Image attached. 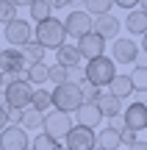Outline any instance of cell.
<instances>
[{
	"instance_id": "9c48e42d",
	"label": "cell",
	"mask_w": 147,
	"mask_h": 150,
	"mask_svg": "<svg viewBox=\"0 0 147 150\" xmlns=\"http://www.w3.org/2000/svg\"><path fill=\"white\" fill-rule=\"evenodd\" d=\"M92 17L86 14V11H70L67 14V20H64V31H67V36H75V39H81V36H86V33H92Z\"/></svg>"
},
{
	"instance_id": "484cf974",
	"label": "cell",
	"mask_w": 147,
	"mask_h": 150,
	"mask_svg": "<svg viewBox=\"0 0 147 150\" xmlns=\"http://www.w3.org/2000/svg\"><path fill=\"white\" fill-rule=\"evenodd\" d=\"M42 120H44V114H39V111H33V108H25L22 111V125L20 128L25 131H36V128H42Z\"/></svg>"
},
{
	"instance_id": "ba28073f",
	"label": "cell",
	"mask_w": 147,
	"mask_h": 150,
	"mask_svg": "<svg viewBox=\"0 0 147 150\" xmlns=\"http://www.w3.org/2000/svg\"><path fill=\"white\" fill-rule=\"evenodd\" d=\"M28 147H31V139L22 128L8 125L0 131V150H28Z\"/></svg>"
},
{
	"instance_id": "ffe728a7",
	"label": "cell",
	"mask_w": 147,
	"mask_h": 150,
	"mask_svg": "<svg viewBox=\"0 0 147 150\" xmlns=\"http://www.w3.org/2000/svg\"><path fill=\"white\" fill-rule=\"evenodd\" d=\"M47 75H50V67H47V64H28V70H25V83L42 86V83H47Z\"/></svg>"
},
{
	"instance_id": "44dd1931",
	"label": "cell",
	"mask_w": 147,
	"mask_h": 150,
	"mask_svg": "<svg viewBox=\"0 0 147 150\" xmlns=\"http://www.w3.org/2000/svg\"><path fill=\"white\" fill-rule=\"evenodd\" d=\"M20 53H22V59H25V64H44V53H47V50L31 39L25 47H20Z\"/></svg>"
},
{
	"instance_id": "d4e9b609",
	"label": "cell",
	"mask_w": 147,
	"mask_h": 150,
	"mask_svg": "<svg viewBox=\"0 0 147 150\" xmlns=\"http://www.w3.org/2000/svg\"><path fill=\"white\" fill-rule=\"evenodd\" d=\"M86 14L92 17H103V14H111V8H114V0H86Z\"/></svg>"
},
{
	"instance_id": "7bdbcfd3",
	"label": "cell",
	"mask_w": 147,
	"mask_h": 150,
	"mask_svg": "<svg viewBox=\"0 0 147 150\" xmlns=\"http://www.w3.org/2000/svg\"><path fill=\"white\" fill-rule=\"evenodd\" d=\"M28 150H31V147H28Z\"/></svg>"
},
{
	"instance_id": "4fadbf2b",
	"label": "cell",
	"mask_w": 147,
	"mask_h": 150,
	"mask_svg": "<svg viewBox=\"0 0 147 150\" xmlns=\"http://www.w3.org/2000/svg\"><path fill=\"white\" fill-rule=\"evenodd\" d=\"M67 150H94L97 145V139H94V131H86V128H72L70 134H67Z\"/></svg>"
},
{
	"instance_id": "4dcf8cb0",
	"label": "cell",
	"mask_w": 147,
	"mask_h": 150,
	"mask_svg": "<svg viewBox=\"0 0 147 150\" xmlns=\"http://www.w3.org/2000/svg\"><path fill=\"white\" fill-rule=\"evenodd\" d=\"M6 117H8V125H17V128L22 125V111L17 108H6Z\"/></svg>"
},
{
	"instance_id": "f546056e",
	"label": "cell",
	"mask_w": 147,
	"mask_h": 150,
	"mask_svg": "<svg viewBox=\"0 0 147 150\" xmlns=\"http://www.w3.org/2000/svg\"><path fill=\"white\" fill-rule=\"evenodd\" d=\"M47 81H53L56 86H64L67 83V70H64V67H58V64H53V67H50Z\"/></svg>"
},
{
	"instance_id": "7a4b0ae2",
	"label": "cell",
	"mask_w": 147,
	"mask_h": 150,
	"mask_svg": "<svg viewBox=\"0 0 147 150\" xmlns=\"http://www.w3.org/2000/svg\"><path fill=\"white\" fill-rule=\"evenodd\" d=\"M83 72H86V81H89L92 86L103 89V86H108L111 81H114V75H117V64L108 59V56H100V59L86 61Z\"/></svg>"
},
{
	"instance_id": "8d00e7d4",
	"label": "cell",
	"mask_w": 147,
	"mask_h": 150,
	"mask_svg": "<svg viewBox=\"0 0 147 150\" xmlns=\"http://www.w3.org/2000/svg\"><path fill=\"white\" fill-rule=\"evenodd\" d=\"M139 50H142V53L147 56V33H144V36H142V47H139Z\"/></svg>"
},
{
	"instance_id": "cb8c5ba5",
	"label": "cell",
	"mask_w": 147,
	"mask_h": 150,
	"mask_svg": "<svg viewBox=\"0 0 147 150\" xmlns=\"http://www.w3.org/2000/svg\"><path fill=\"white\" fill-rule=\"evenodd\" d=\"M50 106H53V97H50V92H47V89H33V95H31V106H28V108H33V111L44 114Z\"/></svg>"
},
{
	"instance_id": "5bb4252c",
	"label": "cell",
	"mask_w": 147,
	"mask_h": 150,
	"mask_svg": "<svg viewBox=\"0 0 147 150\" xmlns=\"http://www.w3.org/2000/svg\"><path fill=\"white\" fill-rule=\"evenodd\" d=\"M92 33H97L103 42H108V39H120V20H117L114 14L97 17V20L92 22Z\"/></svg>"
},
{
	"instance_id": "603a6c76",
	"label": "cell",
	"mask_w": 147,
	"mask_h": 150,
	"mask_svg": "<svg viewBox=\"0 0 147 150\" xmlns=\"http://www.w3.org/2000/svg\"><path fill=\"white\" fill-rule=\"evenodd\" d=\"M28 11H31V17L36 20V25H39V22H44V20H50V17H53V6H50V0H31V6H28Z\"/></svg>"
},
{
	"instance_id": "e0dca14e",
	"label": "cell",
	"mask_w": 147,
	"mask_h": 150,
	"mask_svg": "<svg viewBox=\"0 0 147 150\" xmlns=\"http://www.w3.org/2000/svg\"><path fill=\"white\" fill-rule=\"evenodd\" d=\"M56 64L64 67V70L81 67V53L75 50V45H61V47L56 50Z\"/></svg>"
},
{
	"instance_id": "3957f363",
	"label": "cell",
	"mask_w": 147,
	"mask_h": 150,
	"mask_svg": "<svg viewBox=\"0 0 147 150\" xmlns=\"http://www.w3.org/2000/svg\"><path fill=\"white\" fill-rule=\"evenodd\" d=\"M50 97H53V108H56V111H61V114H75V108L83 103L81 89H78L75 83L56 86V89L50 92Z\"/></svg>"
},
{
	"instance_id": "9a60e30c",
	"label": "cell",
	"mask_w": 147,
	"mask_h": 150,
	"mask_svg": "<svg viewBox=\"0 0 147 150\" xmlns=\"http://www.w3.org/2000/svg\"><path fill=\"white\" fill-rule=\"evenodd\" d=\"M25 70L28 64L20 50H3V56H0V72L3 75H25Z\"/></svg>"
},
{
	"instance_id": "b9f144b4",
	"label": "cell",
	"mask_w": 147,
	"mask_h": 150,
	"mask_svg": "<svg viewBox=\"0 0 147 150\" xmlns=\"http://www.w3.org/2000/svg\"><path fill=\"white\" fill-rule=\"evenodd\" d=\"M94 150H100V147H94Z\"/></svg>"
},
{
	"instance_id": "d6a6232c",
	"label": "cell",
	"mask_w": 147,
	"mask_h": 150,
	"mask_svg": "<svg viewBox=\"0 0 147 150\" xmlns=\"http://www.w3.org/2000/svg\"><path fill=\"white\" fill-rule=\"evenodd\" d=\"M114 6H120V8H125V11H133L139 6V0H114Z\"/></svg>"
},
{
	"instance_id": "8fae6325",
	"label": "cell",
	"mask_w": 147,
	"mask_h": 150,
	"mask_svg": "<svg viewBox=\"0 0 147 150\" xmlns=\"http://www.w3.org/2000/svg\"><path fill=\"white\" fill-rule=\"evenodd\" d=\"M75 50L81 53V59L92 61V59H100V56H106V42L97 36V33H86V36L78 39Z\"/></svg>"
},
{
	"instance_id": "2e32d148",
	"label": "cell",
	"mask_w": 147,
	"mask_h": 150,
	"mask_svg": "<svg viewBox=\"0 0 147 150\" xmlns=\"http://www.w3.org/2000/svg\"><path fill=\"white\" fill-rule=\"evenodd\" d=\"M94 106H97V111L103 114V120H114L122 114V100L114 95H108V92H103V95L94 100Z\"/></svg>"
},
{
	"instance_id": "83f0119b",
	"label": "cell",
	"mask_w": 147,
	"mask_h": 150,
	"mask_svg": "<svg viewBox=\"0 0 147 150\" xmlns=\"http://www.w3.org/2000/svg\"><path fill=\"white\" fill-rule=\"evenodd\" d=\"M11 20H17V3L14 0H0V25H8Z\"/></svg>"
},
{
	"instance_id": "52a82bcc",
	"label": "cell",
	"mask_w": 147,
	"mask_h": 150,
	"mask_svg": "<svg viewBox=\"0 0 147 150\" xmlns=\"http://www.w3.org/2000/svg\"><path fill=\"white\" fill-rule=\"evenodd\" d=\"M136 56H139V45L133 39H114V47H111V61L114 64H136Z\"/></svg>"
},
{
	"instance_id": "30bf717a",
	"label": "cell",
	"mask_w": 147,
	"mask_h": 150,
	"mask_svg": "<svg viewBox=\"0 0 147 150\" xmlns=\"http://www.w3.org/2000/svg\"><path fill=\"white\" fill-rule=\"evenodd\" d=\"M122 120H125V128H128V131H133V134L144 131V128H147V106H144L142 100L131 103V106L122 111Z\"/></svg>"
},
{
	"instance_id": "5b68a950",
	"label": "cell",
	"mask_w": 147,
	"mask_h": 150,
	"mask_svg": "<svg viewBox=\"0 0 147 150\" xmlns=\"http://www.w3.org/2000/svg\"><path fill=\"white\" fill-rule=\"evenodd\" d=\"M3 95H6V108H17V111H25L31 106V83L25 81H14V83H6L3 86Z\"/></svg>"
},
{
	"instance_id": "6da1fadb",
	"label": "cell",
	"mask_w": 147,
	"mask_h": 150,
	"mask_svg": "<svg viewBox=\"0 0 147 150\" xmlns=\"http://www.w3.org/2000/svg\"><path fill=\"white\" fill-rule=\"evenodd\" d=\"M33 42L42 45L44 50H58L61 45H67V31H64V22H58L56 17L39 22L33 28Z\"/></svg>"
},
{
	"instance_id": "60d3db41",
	"label": "cell",
	"mask_w": 147,
	"mask_h": 150,
	"mask_svg": "<svg viewBox=\"0 0 147 150\" xmlns=\"http://www.w3.org/2000/svg\"><path fill=\"white\" fill-rule=\"evenodd\" d=\"M0 56H3V50H0Z\"/></svg>"
},
{
	"instance_id": "d590c367",
	"label": "cell",
	"mask_w": 147,
	"mask_h": 150,
	"mask_svg": "<svg viewBox=\"0 0 147 150\" xmlns=\"http://www.w3.org/2000/svg\"><path fill=\"white\" fill-rule=\"evenodd\" d=\"M128 150H147V142H139V139H136V142H133V145L128 147Z\"/></svg>"
},
{
	"instance_id": "f1b7e54d",
	"label": "cell",
	"mask_w": 147,
	"mask_h": 150,
	"mask_svg": "<svg viewBox=\"0 0 147 150\" xmlns=\"http://www.w3.org/2000/svg\"><path fill=\"white\" fill-rule=\"evenodd\" d=\"M56 147H58V145H56L47 134H39V136L31 139V150H56Z\"/></svg>"
},
{
	"instance_id": "d6986e66",
	"label": "cell",
	"mask_w": 147,
	"mask_h": 150,
	"mask_svg": "<svg viewBox=\"0 0 147 150\" xmlns=\"http://www.w3.org/2000/svg\"><path fill=\"white\" fill-rule=\"evenodd\" d=\"M125 28L133 33V36H144V33H147V14H144V11H139V8L128 11V17H125Z\"/></svg>"
},
{
	"instance_id": "8992f818",
	"label": "cell",
	"mask_w": 147,
	"mask_h": 150,
	"mask_svg": "<svg viewBox=\"0 0 147 150\" xmlns=\"http://www.w3.org/2000/svg\"><path fill=\"white\" fill-rule=\"evenodd\" d=\"M3 31V36H6V42L11 45V47H25L28 42H31V22H25V20H11L6 28H0Z\"/></svg>"
},
{
	"instance_id": "277c9868",
	"label": "cell",
	"mask_w": 147,
	"mask_h": 150,
	"mask_svg": "<svg viewBox=\"0 0 147 150\" xmlns=\"http://www.w3.org/2000/svg\"><path fill=\"white\" fill-rule=\"evenodd\" d=\"M42 134H47L50 139L56 142V145H58L61 139H67V134H70L72 128H75V125H72V117L70 114H61V111H47L44 114V120H42Z\"/></svg>"
},
{
	"instance_id": "74e56055",
	"label": "cell",
	"mask_w": 147,
	"mask_h": 150,
	"mask_svg": "<svg viewBox=\"0 0 147 150\" xmlns=\"http://www.w3.org/2000/svg\"><path fill=\"white\" fill-rule=\"evenodd\" d=\"M139 6H142V8H139V11H144V14H147V0H142V3H139Z\"/></svg>"
},
{
	"instance_id": "7c38bea8",
	"label": "cell",
	"mask_w": 147,
	"mask_h": 150,
	"mask_svg": "<svg viewBox=\"0 0 147 150\" xmlns=\"http://www.w3.org/2000/svg\"><path fill=\"white\" fill-rule=\"evenodd\" d=\"M100 120H103V114L97 111V106L94 103H81V106L75 108V122L78 128H86V131H94L100 125Z\"/></svg>"
},
{
	"instance_id": "f35d334b",
	"label": "cell",
	"mask_w": 147,
	"mask_h": 150,
	"mask_svg": "<svg viewBox=\"0 0 147 150\" xmlns=\"http://www.w3.org/2000/svg\"><path fill=\"white\" fill-rule=\"evenodd\" d=\"M3 86H6V83H3V72H0V92H3Z\"/></svg>"
},
{
	"instance_id": "1f68e13d",
	"label": "cell",
	"mask_w": 147,
	"mask_h": 150,
	"mask_svg": "<svg viewBox=\"0 0 147 150\" xmlns=\"http://www.w3.org/2000/svg\"><path fill=\"white\" fill-rule=\"evenodd\" d=\"M133 142H136V134H133V131H128V128H122V131H120V145L131 147Z\"/></svg>"
},
{
	"instance_id": "836d02e7",
	"label": "cell",
	"mask_w": 147,
	"mask_h": 150,
	"mask_svg": "<svg viewBox=\"0 0 147 150\" xmlns=\"http://www.w3.org/2000/svg\"><path fill=\"white\" fill-rule=\"evenodd\" d=\"M108 128H114L117 134H120V131L125 128V120H122V114H120V117H114V120H111V125H108Z\"/></svg>"
},
{
	"instance_id": "4316f807",
	"label": "cell",
	"mask_w": 147,
	"mask_h": 150,
	"mask_svg": "<svg viewBox=\"0 0 147 150\" xmlns=\"http://www.w3.org/2000/svg\"><path fill=\"white\" fill-rule=\"evenodd\" d=\"M133 83V92L136 95H142V92H147V70H142V67H133V72L128 75Z\"/></svg>"
},
{
	"instance_id": "e575fe53",
	"label": "cell",
	"mask_w": 147,
	"mask_h": 150,
	"mask_svg": "<svg viewBox=\"0 0 147 150\" xmlns=\"http://www.w3.org/2000/svg\"><path fill=\"white\" fill-rule=\"evenodd\" d=\"M8 128V117H6V108H0V131Z\"/></svg>"
},
{
	"instance_id": "ab89813d",
	"label": "cell",
	"mask_w": 147,
	"mask_h": 150,
	"mask_svg": "<svg viewBox=\"0 0 147 150\" xmlns=\"http://www.w3.org/2000/svg\"><path fill=\"white\" fill-rule=\"evenodd\" d=\"M56 150H67V147H61V145H58V147H56Z\"/></svg>"
},
{
	"instance_id": "ac0fdd59",
	"label": "cell",
	"mask_w": 147,
	"mask_h": 150,
	"mask_svg": "<svg viewBox=\"0 0 147 150\" xmlns=\"http://www.w3.org/2000/svg\"><path fill=\"white\" fill-rule=\"evenodd\" d=\"M108 95H114V97H120V100H125V97L136 95V92H133V83H131V78H128V75L117 72L114 81L108 83Z\"/></svg>"
},
{
	"instance_id": "7402d4cb",
	"label": "cell",
	"mask_w": 147,
	"mask_h": 150,
	"mask_svg": "<svg viewBox=\"0 0 147 150\" xmlns=\"http://www.w3.org/2000/svg\"><path fill=\"white\" fill-rule=\"evenodd\" d=\"M97 145L94 147H100V150H117L120 147V134H117L114 128H103V131H97Z\"/></svg>"
}]
</instances>
